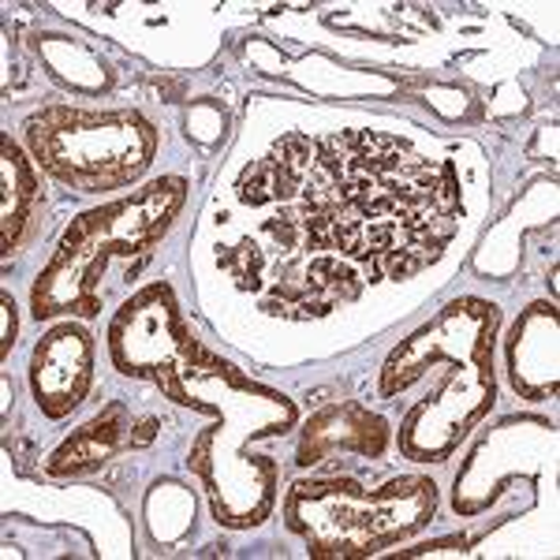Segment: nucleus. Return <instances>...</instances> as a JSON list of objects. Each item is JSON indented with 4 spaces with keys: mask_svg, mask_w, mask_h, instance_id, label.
<instances>
[{
    "mask_svg": "<svg viewBox=\"0 0 560 560\" xmlns=\"http://www.w3.org/2000/svg\"><path fill=\"white\" fill-rule=\"evenodd\" d=\"M161 396L210 415V427L191 441L187 467L210 497L213 520L232 530L261 527L277 504L280 467L273 456L255 453V445L284 438L300 422L292 396L255 382L202 345L161 385Z\"/></svg>",
    "mask_w": 560,
    "mask_h": 560,
    "instance_id": "obj_1",
    "label": "nucleus"
},
{
    "mask_svg": "<svg viewBox=\"0 0 560 560\" xmlns=\"http://www.w3.org/2000/svg\"><path fill=\"white\" fill-rule=\"evenodd\" d=\"M497 329H501V306L478 295H459L396 345L441 366V382L400 422V453L415 464L453 459L471 430L493 411Z\"/></svg>",
    "mask_w": 560,
    "mask_h": 560,
    "instance_id": "obj_2",
    "label": "nucleus"
},
{
    "mask_svg": "<svg viewBox=\"0 0 560 560\" xmlns=\"http://www.w3.org/2000/svg\"><path fill=\"white\" fill-rule=\"evenodd\" d=\"M187 191L191 184L184 176H158L139 191L79 213L60 232L57 247L31 288L34 318H97L108 266L128 261L135 273L153 255V247L173 232L179 210L187 206Z\"/></svg>",
    "mask_w": 560,
    "mask_h": 560,
    "instance_id": "obj_3",
    "label": "nucleus"
},
{
    "mask_svg": "<svg viewBox=\"0 0 560 560\" xmlns=\"http://www.w3.org/2000/svg\"><path fill=\"white\" fill-rule=\"evenodd\" d=\"M438 512V486L422 475H404L382 490L355 478H311L284 497V527L306 541L311 557H374L419 535Z\"/></svg>",
    "mask_w": 560,
    "mask_h": 560,
    "instance_id": "obj_4",
    "label": "nucleus"
},
{
    "mask_svg": "<svg viewBox=\"0 0 560 560\" xmlns=\"http://www.w3.org/2000/svg\"><path fill=\"white\" fill-rule=\"evenodd\" d=\"M23 139L42 173L71 191H124L139 184L161 147L158 128L135 108H94L49 105L26 116Z\"/></svg>",
    "mask_w": 560,
    "mask_h": 560,
    "instance_id": "obj_5",
    "label": "nucleus"
},
{
    "mask_svg": "<svg viewBox=\"0 0 560 560\" xmlns=\"http://www.w3.org/2000/svg\"><path fill=\"white\" fill-rule=\"evenodd\" d=\"M198 340L176 303L173 284L158 280L135 292L108 322V359L124 377L165 385L191 359Z\"/></svg>",
    "mask_w": 560,
    "mask_h": 560,
    "instance_id": "obj_6",
    "label": "nucleus"
},
{
    "mask_svg": "<svg viewBox=\"0 0 560 560\" xmlns=\"http://www.w3.org/2000/svg\"><path fill=\"white\" fill-rule=\"evenodd\" d=\"M94 385V337L75 318L52 325L31 355V393L45 419H65Z\"/></svg>",
    "mask_w": 560,
    "mask_h": 560,
    "instance_id": "obj_7",
    "label": "nucleus"
},
{
    "mask_svg": "<svg viewBox=\"0 0 560 560\" xmlns=\"http://www.w3.org/2000/svg\"><path fill=\"white\" fill-rule=\"evenodd\" d=\"M509 382L523 400H553L560 388V314L553 303H530L504 340Z\"/></svg>",
    "mask_w": 560,
    "mask_h": 560,
    "instance_id": "obj_8",
    "label": "nucleus"
},
{
    "mask_svg": "<svg viewBox=\"0 0 560 560\" xmlns=\"http://www.w3.org/2000/svg\"><path fill=\"white\" fill-rule=\"evenodd\" d=\"M388 445V422L382 415L363 408L359 400H337L329 408L314 411L303 427L300 441V467H318L337 456H363L377 459Z\"/></svg>",
    "mask_w": 560,
    "mask_h": 560,
    "instance_id": "obj_9",
    "label": "nucleus"
},
{
    "mask_svg": "<svg viewBox=\"0 0 560 560\" xmlns=\"http://www.w3.org/2000/svg\"><path fill=\"white\" fill-rule=\"evenodd\" d=\"M0 191H4V206H0V250L15 255L31 236L38 210L45 202L38 161L26 153L12 135H0Z\"/></svg>",
    "mask_w": 560,
    "mask_h": 560,
    "instance_id": "obj_10",
    "label": "nucleus"
},
{
    "mask_svg": "<svg viewBox=\"0 0 560 560\" xmlns=\"http://www.w3.org/2000/svg\"><path fill=\"white\" fill-rule=\"evenodd\" d=\"M311 161H314V139H306V135H284V139L269 147L266 158H258L255 165L243 168V176L236 179V198L243 206L288 202V198L303 191Z\"/></svg>",
    "mask_w": 560,
    "mask_h": 560,
    "instance_id": "obj_11",
    "label": "nucleus"
},
{
    "mask_svg": "<svg viewBox=\"0 0 560 560\" xmlns=\"http://www.w3.org/2000/svg\"><path fill=\"white\" fill-rule=\"evenodd\" d=\"M124 441H131V415L120 400H113L102 415H94L86 427H79L65 445L49 456V475L68 478V475L94 471L108 456L120 453Z\"/></svg>",
    "mask_w": 560,
    "mask_h": 560,
    "instance_id": "obj_12",
    "label": "nucleus"
},
{
    "mask_svg": "<svg viewBox=\"0 0 560 560\" xmlns=\"http://www.w3.org/2000/svg\"><path fill=\"white\" fill-rule=\"evenodd\" d=\"M217 261L236 277L243 292H261L266 284V250L255 240H240L236 247H217Z\"/></svg>",
    "mask_w": 560,
    "mask_h": 560,
    "instance_id": "obj_13",
    "label": "nucleus"
},
{
    "mask_svg": "<svg viewBox=\"0 0 560 560\" xmlns=\"http://www.w3.org/2000/svg\"><path fill=\"white\" fill-rule=\"evenodd\" d=\"M0 314H4V329H0V363H8L15 345V332H20V318H15V303L8 292H0Z\"/></svg>",
    "mask_w": 560,
    "mask_h": 560,
    "instance_id": "obj_14",
    "label": "nucleus"
}]
</instances>
